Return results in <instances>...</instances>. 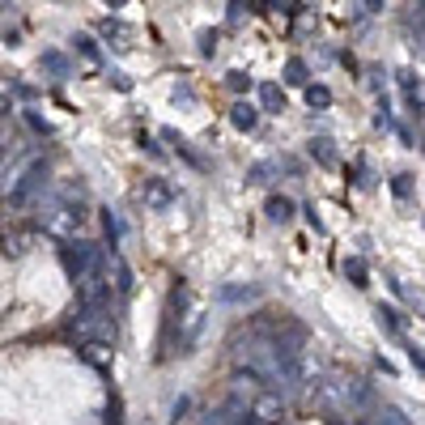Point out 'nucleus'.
I'll return each instance as SVG.
<instances>
[{
  "label": "nucleus",
  "mask_w": 425,
  "mask_h": 425,
  "mask_svg": "<svg viewBox=\"0 0 425 425\" xmlns=\"http://www.w3.org/2000/svg\"><path fill=\"white\" fill-rule=\"evenodd\" d=\"M64 332H68L77 345H98V349L115 345V319H111V311H106V307H94V302H85V298H77V307L68 311Z\"/></svg>",
  "instance_id": "obj_1"
},
{
  "label": "nucleus",
  "mask_w": 425,
  "mask_h": 425,
  "mask_svg": "<svg viewBox=\"0 0 425 425\" xmlns=\"http://www.w3.org/2000/svg\"><path fill=\"white\" fill-rule=\"evenodd\" d=\"M102 260H106V251H102L98 243H85V238L60 247V264H64V272H68V281H72L77 289H81V285L102 268Z\"/></svg>",
  "instance_id": "obj_2"
},
{
  "label": "nucleus",
  "mask_w": 425,
  "mask_h": 425,
  "mask_svg": "<svg viewBox=\"0 0 425 425\" xmlns=\"http://www.w3.org/2000/svg\"><path fill=\"white\" fill-rule=\"evenodd\" d=\"M43 187H47V162H30V166L21 170V179L9 187V209H26Z\"/></svg>",
  "instance_id": "obj_3"
},
{
  "label": "nucleus",
  "mask_w": 425,
  "mask_h": 425,
  "mask_svg": "<svg viewBox=\"0 0 425 425\" xmlns=\"http://www.w3.org/2000/svg\"><path fill=\"white\" fill-rule=\"evenodd\" d=\"M106 272H111V289H115L119 298H128V294L136 289V277H132V268L123 264L119 251H106Z\"/></svg>",
  "instance_id": "obj_4"
},
{
  "label": "nucleus",
  "mask_w": 425,
  "mask_h": 425,
  "mask_svg": "<svg viewBox=\"0 0 425 425\" xmlns=\"http://www.w3.org/2000/svg\"><path fill=\"white\" fill-rule=\"evenodd\" d=\"M264 213H268V221H277V226H289V221H294V213H298V204H294L289 196H268Z\"/></svg>",
  "instance_id": "obj_5"
},
{
  "label": "nucleus",
  "mask_w": 425,
  "mask_h": 425,
  "mask_svg": "<svg viewBox=\"0 0 425 425\" xmlns=\"http://www.w3.org/2000/svg\"><path fill=\"white\" fill-rule=\"evenodd\" d=\"M145 200H149L153 209H166V204L175 200V187H170L166 179H145Z\"/></svg>",
  "instance_id": "obj_6"
},
{
  "label": "nucleus",
  "mask_w": 425,
  "mask_h": 425,
  "mask_svg": "<svg viewBox=\"0 0 425 425\" xmlns=\"http://www.w3.org/2000/svg\"><path fill=\"white\" fill-rule=\"evenodd\" d=\"M102 234H106V247H111V251L123 243V221H119V213L102 209Z\"/></svg>",
  "instance_id": "obj_7"
},
{
  "label": "nucleus",
  "mask_w": 425,
  "mask_h": 425,
  "mask_svg": "<svg viewBox=\"0 0 425 425\" xmlns=\"http://www.w3.org/2000/svg\"><path fill=\"white\" fill-rule=\"evenodd\" d=\"M260 289L255 285H221L217 289V302H255Z\"/></svg>",
  "instance_id": "obj_8"
},
{
  "label": "nucleus",
  "mask_w": 425,
  "mask_h": 425,
  "mask_svg": "<svg viewBox=\"0 0 425 425\" xmlns=\"http://www.w3.org/2000/svg\"><path fill=\"white\" fill-rule=\"evenodd\" d=\"M345 277H349L358 289H366V285H370V268H366V260H362V255H349V260H345Z\"/></svg>",
  "instance_id": "obj_9"
},
{
  "label": "nucleus",
  "mask_w": 425,
  "mask_h": 425,
  "mask_svg": "<svg viewBox=\"0 0 425 425\" xmlns=\"http://www.w3.org/2000/svg\"><path fill=\"white\" fill-rule=\"evenodd\" d=\"M230 119H234V128H238V132H251V128L260 123V115H255V106H247V102H238Z\"/></svg>",
  "instance_id": "obj_10"
},
{
  "label": "nucleus",
  "mask_w": 425,
  "mask_h": 425,
  "mask_svg": "<svg viewBox=\"0 0 425 425\" xmlns=\"http://www.w3.org/2000/svg\"><path fill=\"white\" fill-rule=\"evenodd\" d=\"M311 158H315L319 166H336V149H332V140H328V136L311 140Z\"/></svg>",
  "instance_id": "obj_11"
},
{
  "label": "nucleus",
  "mask_w": 425,
  "mask_h": 425,
  "mask_svg": "<svg viewBox=\"0 0 425 425\" xmlns=\"http://www.w3.org/2000/svg\"><path fill=\"white\" fill-rule=\"evenodd\" d=\"M379 324H383L387 332H396V336L404 332V319H400V311H396V307H379Z\"/></svg>",
  "instance_id": "obj_12"
},
{
  "label": "nucleus",
  "mask_w": 425,
  "mask_h": 425,
  "mask_svg": "<svg viewBox=\"0 0 425 425\" xmlns=\"http://www.w3.org/2000/svg\"><path fill=\"white\" fill-rule=\"evenodd\" d=\"M392 196H396V200H409V196H413V175H396V179H392Z\"/></svg>",
  "instance_id": "obj_13"
},
{
  "label": "nucleus",
  "mask_w": 425,
  "mask_h": 425,
  "mask_svg": "<svg viewBox=\"0 0 425 425\" xmlns=\"http://www.w3.org/2000/svg\"><path fill=\"white\" fill-rule=\"evenodd\" d=\"M106 425H123V400L119 396H111V404H106Z\"/></svg>",
  "instance_id": "obj_14"
},
{
  "label": "nucleus",
  "mask_w": 425,
  "mask_h": 425,
  "mask_svg": "<svg viewBox=\"0 0 425 425\" xmlns=\"http://www.w3.org/2000/svg\"><path fill=\"white\" fill-rule=\"evenodd\" d=\"M136 140H140V149H145V153H149V158H158V162H162V158H166V153H162V145H158V140H153V136H149V132H140V136H136Z\"/></svg>",
  "instance_id": "obj_15"
},
{
  "label": "nucleus",
  "mask_w": 425,
  "mask_h": 425,
  "mask_svg": "<svg viewBox=\"0 0 425 425\" xmlns=\"http://www.w3.org/2000/svg\"><path fill=\"white\" fill-rule=\"evenodd\" d=\"M268 170H272L268 162H255V166L247 170V183H268Z\"/></svg>",
  "instance_id": "obj_16"
},
{
  "label": "nucleus",
  "mask_w": 425,
  "mask_h": 425,
  "mask_svg": "<svg viewBox=\"0 0 425 425\" xmlns=\"http://www.w3.org/2000/svg\"><path fill=\"white\" fill-rule=\"evenodd\" d=\"M379 425H409V417H404L400 409H383V413H379Z\"/></svg>",
  "instance_id": "obj_17"
},
{
  "label": "nucleus",
  "mask_w": 425,
  "mask_h": 425,
  "mask_svg": "<svg viewBox=\"0 0 425 425\" xmlns=\"http://www.w3.org/2000/svg\"><path fill=\"white\" fill-rule=\"evenodd\" d=\"M349 183H353V187H366V183H370V179H366V166H362V162H353V166H349Z\"/></svg>",
  "instance_id": "obj_18"
},
{
  "label": "nucleus",
  "mask_w": 425,
  "mask_h": 425,
  "mask_svg": "<svg viewBox=\"0 0 425 425\" xmlns=\"http://www.w3.org/2000/svg\"><path fill=\"white\" fill-rule=\"evenodd\" d=\"M307 102H311V106H328V102H332V94H328V89H311V94H307Z\"/></svg>",
  "instance_id": "obj_19"
},
{
  "label": "nucleus",
  "mask_w": 425,
  "mask_h": 425,
  "mask_svg": "<svg viewBox=\"0 0 425 425\" xmlns=\"http://www.w3.org/2000/svg\"><path fill=\"white\" fill-rule=\"evenodd\" d=\"M26 123H30V128H34V132H43V136H47V123H43V119H38V115H34V111H26Z\"/></svg>",
  "instance_id": "obj_20"
},
{
  "label": "nucleus",
  "mask_w": 425,
  "mask_h": 425,
  "mask_svg": "<svg viewBox=\"0 0 425 425\" xmlns=\"http://www.w3.org/2000/svg\"><path fill=\"white\" fill-rule=\"evenodd\" d=\"M77 43H81V51H85V55H89V60H98V51H94V38H85V34H81V38H77Z\"/></svg>",
  "instance_id": "obj_21"
},
{
  "label": "nucleus",
  "mask_w": 425,
  "mask_h": 425,
  "mask_svg": "<svg viewBox=\"0 0 425 425\" xmlns=\"http://www.w3.org/2000/svg\"><path fill=\"white\" fill-rule=\"evenodd\" d=\"M187 409H192V400H179V404H175V409H170V417H175V421H179V417H183V413H187Z\"/></svg>",
  "instance_id": "obj_22"
},
{
  "label": "nucleus",
  "mask_w": 425,
  "mask_h": 425,
  "mask_svg": "<svg viewBox=\"0 0 425 425\" xmlns=\"http://www.w3.org/2000/svg\"><path fill=\"white\" fill-rule=\"evenodd\" d=\"M409 358H413V366H417V370H425V353H417V349H409Z\"/></svg>",
  "instance_id": "obj_23"
},
{
  "label": "nucleus",
  "mask_w": 425,
  "mask_h": 425,
  "mask_svg": "<svg viewBox=\"0 0 425 425\" xmlns=\"http://www.w3.org/2000/svg\"><path fill=\"white\" fill-rule=\"evenodd\" d=\"M204 425H221V421H204Z\"/></svg>",
  "instance_id": "obj_24"
}]
</instances>
